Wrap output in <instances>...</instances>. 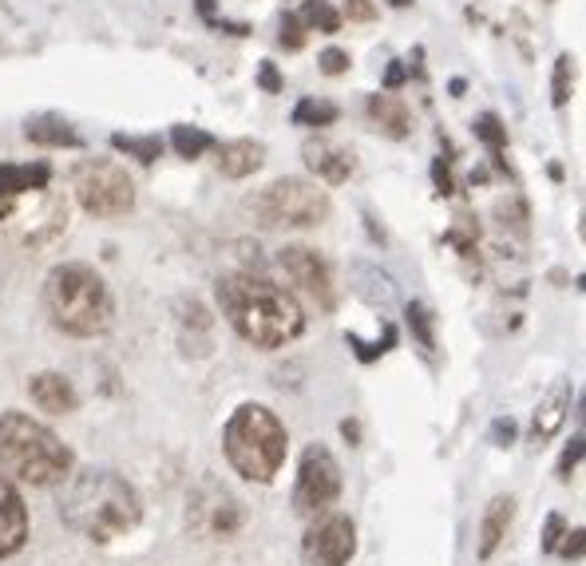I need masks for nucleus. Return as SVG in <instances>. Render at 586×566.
Wrapping results in <instances>:
<instances>
[{
	"label": "nucleus",
	"mask_w": 586,
	"mask_h": 566,
	"mask_svg": "<svg viewBox=\"0 0 586 566\" xmlns=\"http://www.w3.org/2000/svg\"><path fill=\"white\" fill-rule=\"evenodd\" d=\"M222 317L254 349H285L305 333V310L290 290L254 274H227L214 282Z\"/></svg>",
	"instance_id": "1"
},
{
	"label": "nucleus",
	"mask_w": 586,
	"mask_h": 566,
	"mask_svg": "<svg viewBox=\"0 0 586 566\" xmlns=\"http://www.w3.org/2000/svg\"><path fill=\"white\" fill-rule=\"evenodd\" d=\"M60 515L76 535L92 543H115L132 535L143 520L139 491L112 468H87L80 475H67Z\"/></svg>",
	"instance_id": "2"
},
{
	"label": "nucleus",
	"mask_w": 586,
	"mask_h": 566,
	"mask_svg": "<svg viewBox=\"0 0 586 566\" xmlns=\"http://www.w3.org/2000/svg\"><path fill=\"white\" fill-rule=\"evenodd\" d=\"M44 313L67 337H104L115 322V297L92 265L64 262L44 277Z\"/></svg>",
	"instance_id": "3"
},
{
	"label": "nucleus",
	"mask_w": 586,
	"mask_h": 566,
	"mask_svg": "<svg viewBox=\"0 0 586 566\" xmlns=\"http://www.w3.org/2000/svg\"><path fill=\"white\" fill-rule=\"evenodd\" d=\"M76 455L56 432L29 412H0V472L12 483L56 488L72 475Z\"/></svg>",
	"instance_id": "4"
},
{
	"label": "nucleus",
	"mask_w": 586,
	"mask_h": 566,
	"mask_svg": "<svg viewBox=\"0 0 586 566\" xmlns=\"http://www.w3.org/2000/svg\"><path fill=\"white\" fill-rule=\"evenodd\" d=\"M222 452H227V463L242 480L274 483V475L285 463V452H290V432H285L274 408L242 405L238 412H230L227 428H222Z\"/></svg>",
	"instance_id": "5"
},
{
	"label": "nucleus",
	"mask_w": 586,
	"mask_h": 566,
	"mask_svg": "<svg viewBox=\"0 0 586 566\" xmlns=\"http://www.w3.org/2000/svg\"><path fill=\"white\" fill-rule=\"evenodd\" d=\"M247 210L258 218V227L265 230H310L322 227L325 218L333 214V202L317 182L278 179L258 190L254 199L247 202Z\"/></svg>",
	"instance_id": "6"
},
{
	"label": "nucleus",
	"mask_w": 586,
	"mask_h": 566,
	"mask_svg": "<svg viewBox=\"0 0 586 566\" xmlns=\"http://www.w3.org/2000/svg\"><path fill=\"white\" fill-rule=\"evenodd\" d=\"M67 230V199L60 190L40 187L17 199H0V238L17 245H48Z\"/></svg>",
	"instance_id": "7"
},
{
	"label": "nucleus",
	"mask_w": 586,
	"mask_h": 566,
	"mask_svg": "<svg viewBox=\"0 0 586 566\" xmlns=\"http://www.w3.org/2000/svg\"><path fill=\"white\" fill-rule=\"evenodd\" d=\"M72 195L92 218H124L135 210V182L112 159H87L76 167Z\"/></svg>",
	"instance_id": "8"
},
{
	"label": "nucleus",
	"mask_w": 586,
	"mask_h": 566,
	"mask_svg": "<svg viewBox=\"0 0 586 566\" xmlns=\"http://www.w3.org/2000/svg\"><path fill=\"white\" fill-rule=\"evenodd\" d=\"M341 463L325 444H310L297 463V483H293V511L302 520H317L341 500Z\"/></svg>",
	"instance_id": "9"
},
{
	"label": "nucleus",
	"mask_w": 586,
	"mask_h": 566,
	"mask_svg": "<svg viewBox=\"0 0 586 566\" xmlns=\"http://www.w3.org/2000/svg\"><path fill=\"white\" fill-rule=\"evenodd\" d=\"M357 555V527L349 515L325 511L313 520V527L302 538V563L305 566H349Z\"/></svg>",
	"instance_id": "10"
},
{
	"label": "nucleus",
	"mask_w": 586,
	"mask_h": 566,
	"mask_svg": "<svg viewBox=\"0 0 586 566\" xmlns=\"http://www.w3.org/2000/svg\"><path fill=\"white\" fill-rule=\"evenodd\" d=\"M278 265H282V274L290 277L317 310H325V313L337 310V285H333L329 262H325L317 250H310V245H285L282 254H278Z\"/></svg>",
	"instance_id": "11"
},
{
	"label": "nucleus",
	"mask_w": 586,
	"mask_h": 566,
	"mask_svg": "<svg viewBox=\"0 0 586 566\" xmlns=\"http://www.w3.org/2000/svg\"><path fill=\"white\" fill-rule=\"evenodd\" d=\"M29 543V507L17 483L0 472V558H12Z\"/></svg>",
	"instance_id": "12"
},
{
	"label": "nucleus",
	"mask_w": 586,
	"mask_h": 566,
	"mask_svg": "<svg viewBox=\"0 0 586 566\" xmlns=\"http://www.w3.org/2000/svg\"><path fill=\"white\" fill-rule=\"evenodd\" d=\"M302 155H305V167H310L322 182H329V187L349 182L353 170H357L353 151H345V147H337V143H329V139H310Z\"/></svg>",
	"instance_id": "13"
},
{
	"label": "nucleus",
	"mask_w": 586,
	"mask_h": 566,
	"mask_svg": "<svg viewBox=\"0 0 586 566\" xmlns=\"http://www.w3.org/2000/svg\"><path fill=\"white\" fill-rule=\"evenodd\" d=\"M29 397H32V405L48 416H72L80 408L76 388H72V380H67L64 373H36V377L29 380Z\"/></svg>",
	"instance_id": "14"
},
{
	"label": "nucleus",
	"mask_w": 586,
	"mask_h": 566,
	"mask_svg": "<svg viewBox=\"0 0 586 566\" xmlns=\"http://www.w3.org/2000/svg\"><path fill=\"white\" fill-rule=\"evenodd\" d=\"M515 520V500L511 495H495L488 507H483V520H480V551L475 555L488 563V558L500 551V543L507 538V527Z\"/></svg>",
	"instance_id": "15"
},
{
	"label": "nucleus",
	"mask_w": 586,
	"mask_h": 566,
	"mask_svg": "<svg viewBox=\"0 0 586 566\" xmlns=\"http://www.w3.org/2000/svg\"><path fill=\"white\" fill-rule=\"evenodd\" d=\"M567 412H571V385H555L547 397L540 400V408H535V420H531V440H535L540 448L547 444L551 436L567 424Z\"/></svg>",
	"instance_id": "16"
},
{
	"label": "nucleus",
	"mask_w": 586,
	"mask_h": 566,
	"mask_svg": "<svg viewBox=\"0 0 586 566\" xmlns=\"http://www.w3.org/2000/svg\"><path fill=\"white\" fill-rule=\"evenodd\" d=\"M40 187H52L48 163H0V199H17Z\"/></svg>",
	"instance_id": "17"
},
{
	"label": "nucleus",
	"mask_w": 586,
	"mask_h": 566,
	"mask_svg": "<svg viewBox=\"0 0 586 566\" xmlns=\"http://www.w3.org/2000/svg\"><path fill=\"white\" fill-rule=\"evenodd\" d=\"M369 119L388 139H408V132H412V115H408L405 99H397L393 92L369 95Z\"/></svg>",
	"instance_id": "18"
},
{
	"label": "nucleus",
	"mask_w": 586,
	"mask_h": 566,
	"mask_svg": "<svg viewBox=\"0 0 586 566\" xmlns=\"http://www.w3.org/2000/svg\"><path fill=\"white\" fill-rule=\"evenodd\" d=\"M214 151H218V170H222L227 179H247V175H254V170L265 163V147L254 139L222 143V147H214Z\"/></svg>",
	"instance_id": "19"
},
{
	"label": "nucleus",
	"mask_w": 586,
	"mask_h": 566,
	"mask_svg": "<svg viewBox=\"0 0 586 566\" xmlns=\"http://www.w3.org/2000/svg\"><path fill=\"white\" fill-rule=\"evenodd\" d=\"M24 135H29V143H36V147H52V151H60V147H80V132L72 127V123L64 119V115H32L29 123H24Z\"/></svg>",
	"instance_id": "20"
},
{
	"label": "nucleus",
	"mask_w": 586,
	"mask_h": 566,
	"mask_svg": "<svg viewBox=\"0 0 586 566\" xmlns=\"http://www.w3.org/2000/svg\"><path fill=\"white\" fill-rule=\"evenodd\" d=\"M293 17L302 20L305 32H325V36L341 32V12L333 9L329 0H305L302 12H293Z\"/></svg>",
	"instance_id": "21"
},
{
	"label": "nucleus",
	"mask_w": 586,
	"mask_h": 566,
	"mask_svg": "<svg viewBox=\"0 0 586 566\" xmlns=\"http://www.w3.org/2000/svg\"><path fill=\"white\" fill-rule=\"evenodd\" d=\"M170 147L182 155V159H199V155L214 151L218 143L210 132H202V127H187V123H179V127H170Z\"/></svg>",
	"instance_id": "22"
},
{
	"label": "nucleus",
	"mask_w": 586,
	"mask_h": 566,
	"mask_svg": "<svg viewBox=\"0 0 586 566\" xmlns=\"http://www.w3.org/2000/svg\"><path fill=\"white\" fill-rule=\"evenodd\" d=\"M341 119V107L329 104V99H302L293 107V123L297 127H333Z\"/></svg>",
	"instance_id": "23"
},
{
	"label": "nucleus",
	"mask_w": 586,
	"mask_h": 566,
	"mask_svg": "<svg viewBox=\"0 0 586 566\" xmlns=\"http://www.w3.org/2000/svg\"><path fill=\"white\" fill-rule=\"evenodd\" d=\"M112 147L119 155H132V159H139V163H155L163 155L159 135H112Z\"/></svg>",
	"instance_id": "24"
},
{
	"label": "nucleus",
	"mask_w": 586,
	"mask_h": 566,
	"mask_svg": "<svg viewBox=\"0 0 586 566\" xmlns=\"http://www.w3.org/2000/svg\"><path fill=\"white\" fill-rule=\"evenodd\" d=\"M432 310H428L425 302H412L408 305V329L417 333V340H420V349L428 353V357H432L436 353V333H432Z\"/></svg>",
	"instance_id": "25"
},
{
	"label": "nucleus",
	"mask_w": 586,
	"mask_h": 566,
	"mask_svg": "<svg viewBox=\"0 0 586 566\" xmlns=\"http://www.w3.org/2000/svg\"><path fill=\"white\" fill-rule=\"evenodd\" d=\"M475 139L488 143V151L492 155H503V147H507V127H503L500 115L483 112L480 119H475Z\"/></svg>",
	"instance_id": "26"
},
{
	"label": "nucleus",
	"mask_w": 586,
	"mask_h": 566,
	"mask_svg": "<svg viewBox=\"0 0 586 566\" xmlns=\"http://www.w3.org/2000/svg\"><path fill=\"white\" fill-rule=\"evenodd\" d=\"M575 60L571 56H558L555 60V76H551V104L555 107H567L571 104V84H575Z\"/></svg>",
	"instance_id": "27"
},
{
	"label": "nucleus",
	"mask_w": 586,
	"mask_h": 566,
	"mask_svg": "<svg viewBox=\"0 0 586 566\" xmlns=\"http://www.w3.org/2000/svg\"><path fill=\"white\" fill-rule=\"evenodd\" d=\"M278 44H282L285 52H302V48H305V29H302V20L293 17V12H285L282 36H278Z\"/></svg>",
	"instance_id": "28"
},
{
	"label": "nucleus",
	"mask_w": 586,
	"mask_h": 566,
	"mask_svg": "<svg viewBox=\"0 0 586 566\" xmlns=\"http://www.w3.org/2000/svg\"><path fill=\"white\" fill-rule=\"evenodd\" d=\"M317 64H322L325 76H345V72H349V52H341V48H325Z\"/></svg>",
	"instance_id": "29"
},
{
	"label": "nucleus",
	"mask_w": 586,
	"mask_h": 566,
	"mask_svg": "<svg viewBox=\"0 0 586 566\" xmlns=\"http://www.w3.org/2000/svg\"><path fill=\"white\" fill-rule=\"evenodd\" d=\"M258 87H262V92H270V95L282 92L285 80H282V72H278V64H270V60H265V64L258 67Z\"/></svg>",
	"instance_id": "30"
},
{
	"label": "nucleus",
	"mask_w": 586,
	"mask_h": 566,
	"mask_svg": "<svg viewBox=\"0 0 586 566\" xmlns=\"http://www.w3.org/2000/svg\"><path fill=\"white\" fill-rule=\"evenodd\" d=\"M578 460H583V436H575V440H571V448L563 452V460H558V475H563V480H571V472L578 468Z\"/></svg>",
	"instance_id": "31"
},
{
	"label": "nucleus",
	"mask_w": 586,
	"mask_h": 566,
	"mask_svg": "<svg viewBox=\"0 0 586 566\" xmlns=\"http://www.w3.org/2000/svg\"><path fill=\"white\" fill-rule=\"evenodd\" d=\"M345 17L369 24V20H377V4L373 0H345Z\"/></svg>",
	"instance_id": "32"
},
{
	"label": "nucleus",
	"mask_w": 586,
	"mask_h": 566,
	"mask_svg": "<svg viewBox=\"0 0 586 566\" xmlns=\"http://www.w3.org/2000/svg\"><path fill=\"white\" fill-rule=\"evenodd\" d=\"M405 80H408L405 64H400V60H393V64H388V72H385V92H397Z\"/></svg>",
	"instance_id": "33"
},
{
	"label": "nucleus",
	"mask_w": 586,
	"mask_h": 566,
	"mask_svg": "<svg viewBox=\"0 0 586 566\" xmlns=\"http://www.w3.org/2000/svg\"><path fill=\"white\" fill-rule=\"evenodd\" d=\"M432 175H436V187H440V195H452V175H448V163L444 159H436Z\"/></svg>",
	"instance_id": "34"
},
{
	"label": "nucleus",
	"mask_w": 586,
	"mask_h": 566,
	"mask_svg": "<svg viewBox=\"0 0 586 566\" xmlns=\"http://www.w3.org/2000/svg\"><path fill=\"white\" fill-rule=\"evenodd\" d=\"M558 538H563V520H558V515H551V520H547V538H543V547H547V551H558Z\"/></svg>",
	"instance_id": "35"
},
{
	"label": "nucleus",
	"mask_w": 586,
	"mask_h": 566,
	"mask_svg": "<svg viewBox=\"0 0 586 566\" xmlns=\"http://www.w3.org/2000/svg\"><path fill=\"white\" fill-rule=\"evenodd\" d=\"M511 436H515V424H511V420H495V440L511 444Z\"/></svg>",
	"instance_id": "36"
},
{
	"label": "nucleus",
	"mask_w": 586,
	"mask_h": 566,
	"mask_svg": "<svg viewBox=\"0 0 586 566\" xmlns=\"http://www.w3.org/2000/svg\"><path fill=\"white\" fill-rule=\"evenodd\" d=\"M388 4H393V9H408V4H412V0H388Z\"/></svg>",
	"instance_id": "37"
},
{
	"label": "nucleus",
	"mask_w": 586,
	"mask_h": 566,
	"mask_svg": "<svg viewBox=\"0 0 586 566\" xmlns=\"http://www.w3.org/2000/svg\"><path fill=\"white\" fill-rule=\"evenodd\" d=\"M547 4H551V0H547Z\"/></svg>",
	"instance_id": "38"
}]
</instances>
